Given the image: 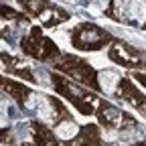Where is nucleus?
<instances>
[{"mask_svg": "<svg viewBox=\"0 0 146 146\" xmlns=\"http://www.w3.org/2000/svg\"><path fill=\"white\" fill-rule=\"evenodd\" d=\"M116 83H118V73H116V71L104 69V71L100 73V85L104 87L106 94H112V91L116 89Z\"/></svg>", "mask_w": 146, "mask_h": 146, "instance_id": "f257e3e1", "label": "nucleus"}, {"mask_svg": "<svg viewBox=\"0 0 146 146\" xmlns=\"http://www.w3.org/2000/svg\"><path fill=\"white\" fill-rule=\"evenodd\" d=\"M130 16L138 23H144V18H146V0H132L130 2Z\"/></svg>", "mask_w": 146, "mask_h": 146, "instance_id": "7ed1b4c3", "label": "nucleus"}, {"mask_svg": "<svg viewBox=\"0 0 146 146\" xmlns=\"http://www.w3.org/2000/svg\"><path fill=\"white\" fill-rule=\"evenodd\" d=\"M89 63L94 65V67H98V69H106L108 65H110V61H108V57L104 53H94V55H89Z\"/></svg>", "mask_w": 146, "mask_h": 146, "instance_id": "39448f33", "label": "nucleus"}, {"mask_svg": "<svg viewBox=\"0 0 146 146\" xmlns=\"http://www.w3.org/2000/svg\"><path fill=\"white\" fill-rule=\"evenodd\" d=\"M53 36H55V41H57V45H59V47L69 49V36H67L65 33H61V31H59V33H55Z\"/></svg>", "mask_w": 146, "mask_h": 146, "instance_id": "423d86ee", "label": "nucleus"}, {"mask_svg": "<svg viewBox=\"0 0 146 146\" xmlns=\"http://www.w3.org/2000/svg\"><path fill=\"white\" fill-rule=\"evenodd\" d=\"M75 134H77V124H73V122H61L57 126V136L63 140H69Z\"/></svg>", "mask_w": 146, "mask_h": 146, "instance_id": "20e7f679", "label": "nucleus"}, {"mask_svg": "<svg viewBox=\"0 0 146 146\" xmlns=\"http://www.w3.org/2000/svg\"><path fill=\"white\" fill-rule=\"evenodd\" d=\"M35 98H36V114H39V118L41 120H45V122H51L53 120V108H51V104L43 98V96H39V94H35Z\"/></svg>", "mask_w": 146, "mask_h": 146, "instance_id": "f03ea898", "label": "nucleus"}]
</instances>
